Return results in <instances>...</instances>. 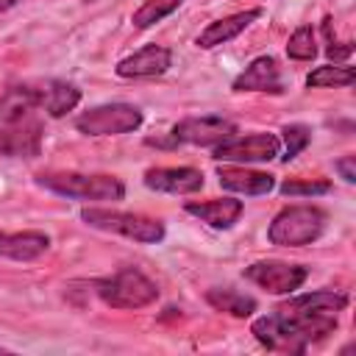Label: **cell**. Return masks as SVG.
Here are the masks:
<instances>
[{"label": "cell", "instance_id": "cb8c5ba5", "mask_svg": "<svg viewBox=\"0 0 356 356\" xmlns=\"http://www.w3.org/2000/svg\"><path fill=\"white\" fill-rule=\"evenodd\" d=\"M281 142H284V161H292L309 142H312V128L303 125V122H292V125H284L281 128Z\"/></svg>", "mask_w": 356, "mask_h": 356}, {"label": "cell", "instance_id": "6da1fadb", "mask_svg": "<svg viewBox=\"0 0 356 356\" xmlns=\"http://www.w3.org/2000/svg\"><path fill=\"white\" fill-rule=\"evenodd\" d=\"M348 306V295L339 289H314L306 295H295L286 303L275 306L270 314L253 320V337L270 348L284 353H303L314 342L334 334L339 323V312Z\"/></svg>", "mask_w": 356, "mask_h": 356}, {"label": "cell", "instance_id": "8992f818", "mask_svg": "<svg viewBox=\"0 0 356 356\" xmlns=\"http://www.w3.org/2000/svg\"><path fill=\"white\" fill-rule=\"evenodd\" d=\"M239 134L236 122L217 117V114H203V117H186L175 122L167 134V139H147V145L159 147H178V145H197V147H214L225 139Z\"/></svg>", "mask_w": 356, "mask_h": 356}, {"label": "cell", "instance_id": "83f0119b", "mask_svg": "<svg viewBox=\"0 0 356 356\" xmlns=\"http://www.w3.org/2000/svg\"><path fill=\"white\" fill-rule=\"evenodd\" d=\"M17 3H19V0H0V17H3L6 11H11Z\"/></svg>", "mask_w": 356, "mask_h": 356}, {"label": "cell", "instance_id": "5b68a950", "mask_svg": "<svg viewBox=\"0 0 356 356\" xmlns=\"http://www.w3.org/2000/svg\"><path fill=\"white\" fill-rule=\"evenodd\" d=\"M323 231H325V211L320 206H286L273 217L267 228V239L281 248H303L317 242Z\"/></svg>", "mask_w": 356, "mask_h": 356}, {"label": "cell", "instance_id": "7402d4cb", "mask_svg": "<svg viewBox=\"0 0 356 356\" xmlns=\"http://www.w3.org/2000/svg\"><path fill=\"white\" fill-rule=\"evenodd\" d=\"M356 78L353 67H342V64H325V67H317L306 75V86H314V89H325V86H350Z\"/></svg>", "mask_w": 356, "mask_h": 356}, {"label": "cell", "instance_id": "d4e9b609", "mask_svg": "<svg viewBox=\"0 0 356 356\" xmlns=\"http://www.w3.org/2000/svg\"><path fill=\"white\" fill-rule=\"evenodd\" d=\"M281 195H289V197H314V195H328L331 192V181H323V178H312V181H298V178H289L284 181L281 186Z\"/></svg>", "mask_w": 356, "mask_h": 356}, {"label": "cell", "instance_id": "603a6c76", "mask_svg": "<svg viewBox=\"0 0 356 356\" xmlns=\"http://www.w3.org/2000/svg\"><path fill=\"white\" fill-rule=\"evenodd\" d=\"M286 56L292 61H312L317 56V42H314V31L312 25H300L289 42H286Z\"/></svg>", "mask_w": 356, "mask_h": 356}, {"label": "cell", "instance_id": "ba28073f", "mask_svg": "<svg viewBox=\"0 0 356 356\" xmlns=\"http://www.w3.org/2000/svg\"><path fill=\"white\" fill-rule=\"evenodd\" d=\"M242 275L261 286L264 292L270 295H295L306 278H309V270L303 264H289V261H278V259H261V261H253L242 270Z\"/></svg>", "mask_w": 356, "mask_h": 356}, {"label": "cell", "instance_id": "277c9868", "mask_svg": "<svg viewBox=\"0 0 356 356\" xmlns=\"http://www.w3.org/2000/svg\"><path fill=\"white\" fill-rule=\"evenodd\" d=\"M81 220L89 228L120 234V236L142 242V245H156L167 234L164 222L156 220V217H145V214H134V211H117V209H100V206L81 209Z\"/></svg>", "mask_w": 356, "mask_h": 356}, {"label": "cell", "instance_id": "ac0fdd59", "mask_svg": "<svg viewBox=\"0 0 356 356\" xmlns=\"http://www.w3.org/2000/svg\"><path fill=\"white\" fill-rule=\"evenodd\" d=\"M184 209H186V214L197 217L200 222H206V225H211L217 231H225L242 217L245 203L236 200V197H214V200H200V203L189 200Z\"/></svg>", "mask_w": 356, "mask_h": 356}, {"label": "cell", "instance_id": "ffe728a7", "mask_svg": "<svg viewBox=\"0 0 356 356\" xmlns=\"http://www.w3.org/2000/svg\"><path fill=\"white\" fill-rule=\"evenodd\" d=\"M206 300L217 309V312H225L231 317H250L256 312V300L234 286H214L206 292Z\"/></svg>", "mask_w": 356, "mask_h": 356}, {"label": "cell", "instance_id": "484cf974", "mask_svg": "<svg viewBox=\"0 0 356 356\" xmlns=\"http://www.w3.org/2000/svg\"><path fill=\"white\" fill-rule=\"evenodd\" d=\"M325 53H328V58H334V61H345V58H350V53H353V42H334V39H328L325 36Z\"/></svg>", "mask_w": 356, "mask_h": 356}, {"label": "cell", "instance_id": "d6986e66", "mask_svg": "<svg viewBox=\"0 0 356 356\" xmlns=\"http://www.w3.org/2000/svg\"><path fill=\"white\" fill-rule=\"evenodd\" d=\"M81 103V89L70 81H42V108L50 117H64Z\"/></svg>", "mask_w": 356, "mask_h": 356}, {"label": "cell", "instance_id": "5bb4252c", "mask_svg": "<svg viewBox=\"0 0 356 356\" xmlns=\"http://www.w3.org/2000/svg\"><path fill=\"white\" fill-rule=\"evenodd\" d=\"M217 181H220L222 189L236 192V195H248V197L267 195L275 186V178L270 172L248 170L242 164H222V167H217Z\"/></svg>", "mask_w": 356, "mask_h": 356}, {"label": "cell", "instance_id": "2e32d148", "mask_svg": "<svg viewBox=\"0 0 356 356\" xmlns=\"http://www.w3.org/2000/svg\"><path fill=\"white\" fill-rule=\"evenodd\" d=\"M33 108H42V81L39 83H14L0 95V122H22Z\"/></svg>", "mask_w": 356, "mask_h": 356}, {"label": "cell", "instance_id": "7a4b0ae2", "mask_svg": "<svg viewBox=\"0 0 356 356\" xmlns=\"http://www.w3.org/2000/svg\"><path fill=\"white\" fill-rule=\"evenodd\" d=\"M36 184L44 186L53 195L70 197V200H122L125 197V184L117 175H106V172H39Z\"/></svg>", "mask_w": 356, "mask_h": 356}, {"label": "cell", "instance_id": "52a82bcc", "mask_svg": "<svg viewBox=\"0 0 356 356\" xmlns=\"http://www.w3.org/2000/svg\"><path fill=\"white\" fill-rule=\"evenodd\" d=\"M142 111L131 103H103L75 117V128L86 136H120L142 125Z\"/></svg>", "mask_w": 356, "mask_h": 356}, {"label": "cell", "instance_id": "9c48e42d", "mask_svg": "<svg viewBox=\"0 0 356 356\" xmlns=\"http://www.w3.org/2000/svg\"><path fill=\"white\" fill-rule=\"evenodd\" d=\"M214 161H236V164H250V161H273L281 156V139L267 131L245 134V136H231L220 145H214Z\"/></svg>", "mask_w": 356, "mask_h": 356}, {"label": "cell", "instance_id": "3957f363", "mask_svg": "<svg viewBox=\"0 0 356 356\" xmlns=\"http://www.w3.org/2000/svg\"><path fill=\"white\" fill-rule=\"evenodd\" d=\"M92 286L95 295L111 309H145L159 298L156 281L136 267H122L106 278H95Z\"/></svg>", "mask_w": 356, "mask_h": 356}, {"label": "cell", "instance_id": "7c38bea8", "mask_svg": "<svg viewBox=\"0 0 356 356\" xmlns=\"http://www.w3.org/2000/svg\"><path fill=\"white\" fill-rule=\"evenodd\" d=\"M234 92H270V95H281L284 92V81H281V70L278 61L273 56H259L253 58L231 83Z\"/></svg>", "mask_w": 356, "mask_h": 356}, {"label": "cell", "instance_id": "9a60e30c", "mask_svg": "<svg viewBox=\"0 0 356 356\" xmlns=\"http://www.w3.org/2000/svg\"><path fill=\"white\" fill-rule=\"evenodd\" d=\"M259 17H261V8H248V11H236V14H231V17L214 19V22H209V25L197 33L195 44H197L200 50H214V47H220V44H228V42L236 39L250 22H256Z\"/></svg>", "mask_w": 356, "mask_h": 356}, {"label": "cell", "instance_id": "4fadbf2b", "mask_svg": "<svg viewBox=\"0 0 356 356\" xmlns=\"http://www.w3.org/2000/svg\"><path fill=\"white\" fill-rule=\"evenodd\" d=\"M42 150V125L39 122H11L0 128V156L6 159H36Z\"/></svg>", "mask_w": 356, "mask_h": 356}, {"label": "cell", "instance_id": "44dd1931", "mask_svg": "<svg viewBox=\"0 0 356 356\" xmlns=\"http://www.w3.org/2000/svg\"><path fill=\"white\" fill-rule=\"evenodd\" d=\"M181 3H184V0H145V3L134 11L131 22H134V28L145 31V28H150V25L161 22L164 17H170L172 11H178V8H181Z\"/></svg>", "mask_w": 356, "mask_h": 356}, {"label": "cell", "instance_id": "4316f807", "mask_svg": "<svg viewBox=\"0 0 356 356\" xmlns=\"http://www.w3.org/2000/svg\"><path fill=\"white\" fill-rule=\"evenodd\" d=\"M356 156H342V159H337L334 161V170L342 175V181H348V184H353L356 181Z\"/></svg>", "mask_w": 356, "mask_h": 356}, {"label": "cell", "instance_id": "e0dca14e", "mask_svg": "<svg viewBox=\"0 0 356 356\" xmlns=\"http://www.w3.org/2000/svg\"><path fill=\"white\" fill-rule=\"evenodd\" d=\"M50 250L44 231H0V256L11 261H33Z\"/></svg>", "mask_w": 356, "mask_h": 356}, {"label": "cell", "instance_id": "8fae6325", "mask_svg": "<svg viewBox=\"0 0 356 356\" xmlns=\"http://www.w3.org/2000/svg\"><path fill=\"white\" fill-rule=\"evenodd\" d=\"M172 64V53L164 44H145L142 50L125 56L117 61L114 72L120 78H156L164 75Z\"/></svg>", "mask_w": 356, "mask_h": 356}, {"label": "cell", "instance_id": "30bf717a", "mask_svg": "<svg viewBox=\"0 0 356 356\" xmlns=\"http://www.w3.org/2000/svg\"><path fill=\"white\" fill-rule=\"evenodd\" d=\"M142 181L147 189L167 195H192L203 189V172L197 167H150Z\"/></svg>", "mask_w": 356, "mask_h": 356}]
</instances>
